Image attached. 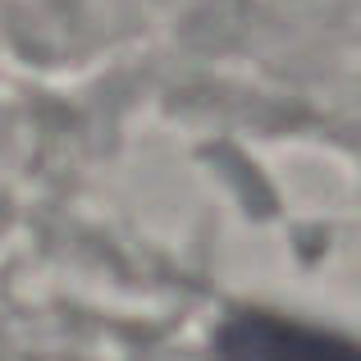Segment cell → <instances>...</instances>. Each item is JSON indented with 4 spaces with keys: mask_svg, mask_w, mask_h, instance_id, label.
I'll return each instance as SVG.
<instances>
[{
    "mask_svg": "<svg viewBox=\"0 0 361 361\" xmlns=\"http://www.w3.org/2000/svg\"><path fill=\"white\" fill-rule=\"evenodd\" d=\"M220 361H357L348 338L293 325L279 316H238L215 338Z\"/></svg>",
    "mask_w": 361,
    "mask_h": 361,
    "instance_id": "obj_1",
    "label": "cell"
}]
</instances>
